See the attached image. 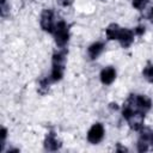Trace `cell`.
<instances>
[{
    "label": "cell",
    "instance_id": "obj_13",
    "mask_svg": "<svg viewBox=\"0 0 153 153\" xmlns=\"http://www.w3.org/2000/svg\"><path fill=\"white\" fill-rule=\"evenodd\" d=\"M1 151H4V146H5V140H6V135H7V129L6 128H1Z\"/></svg>",
    "mask_w": 153,
    "mask_h": 153
},
{
    "label": "cell",
    "instance_id": "obj_16",
    "mask_svg": "<svg viewBox=\"0 0 153 153\" xmlns=\"http://www.w3.org/2000/svg\"><path fill=\"white\" fill-rule=\"evenodd\" d=\"M149 16H151V18H152V20H153V7L151 8V14H149Z\"/></svg>",
    "mask_w": 153,
    "mask_h": 153
},
{
    "label": "cell",
    "instance_id": "obj_15",
    "mask_svg": "<svg viewBox=\"0 0 153 153\" xmlns=\"http://www.w3.org/2000/svg\"><path fill=\"white\" fill-rule=\"evenodd\" d=\"M59 1H60V4L63 5V6H67V5H69V4L72 2V0H59Z\"/></svg>",
    "mask_w": 153,
    "mask_h": 153
},
{
    "label": "cell",
    "instance_id": "obj_14",
    "mask_svg": "<svg viewBox=\"0 0 153 153\" xmlns=\"http://www.w3.org/2000/svg\"><path fill=\"white\" fill-rule=\"evenodd\" d=\"M143 32H145V26H137L135 29V33H137V35H142Z\"/></svg>",
    "mask_w": 153,
    "mask_h": 153
},
{
    "label": "cell",
    "instance_id": "obj_12",
    "mask_svg": "<svg viewBox=\"0 0 153 153\" xmlns=\"http://www.w3.org/2000/svg\"><path fill=\"white\" fill-rule=\"evenodd\" d=\"M133 6L136 8V10H142L145 8V6L147 5L148 0H133Z\"/></svg>",
    "mask_w": 153,
    "mask_h": 153
},
{
    "label": "cell",
    "instance_id": "obj_7",
    "mask_svg": "<svg viewBox=\"0 0 153 153\" xmlns=\"http://www.w3.org/2000/svg\"><path fill=\"white\" fill-rule=\"evenodd\" d=\"M60 147H61V142L56 139L55 133H54V131H50V133L45 136V140H44V148H45L47 151H57Z\"/></svg>",
    "mask_w": 153,
    "mask_h": 153
},
{
    "label": "cell",
    "instance_id": "obj_6",
    "mask_svg": "<svg viewBox=\"0 0 153 153\" xmlns=\"http://www.w3.org/2000/svg\"><path fill=\"white\" fill-rule=\"evenodd\" d=\"M117 39L120 41V43L123 48H128L134 41V32L129 29L121 27L120 32H118V36H117Z\"/></svg>",
    "mask_w": 153,
    "mask_h": 153
},
{
    "label": "cell",
    "instance_id": "obj_8",
    "mask_svg": "<svg viewBox=\"0 0 153 153\" xmlns=\"http://www.w3.org/2000/svg\"><path fill=\"white\" fill-rule=\"evenodd\" d=\"M116 78V71L114 67H106L100 72V81L104 85H110Z\"/></svg>",
    "mask_w": 153,
    "mask_h": 153
},
{
    "label": "cell",
    "instance_id": "obj_10",
    "mask_svg": "<svg viewBox=\"0 0 153 153\" xmlns=\"http://www.w3.org/2000/svg\"><path fill=\"white\" fill-rule=\"evenodd\" d=\"M120 29H121V27H120L117 24H110V25L106 27V30H105L108 39H117Z\"/></svg>",
    "mask_w": 153,
    "mask_h": 153
},
{
    "label": "cell",
    "instance_id": "obj_2",
    "mask_svg": "<svg viewBox=\"0 0 153 153\" xmlns=\"http://www.w3.org/2000/svg\"><path fill=\"white\" fill-rule=\"evenodd\" d=\"M54 37H55V43L59 47H65L69 39V30H68V25L66 24V22L60 20L54 29Z\"/></svg>",
    "mask_w": 153,
    "mask_h": 153
},
{
    "label": "cell",
    "instance_id": "obj_11",
    "mask_svg": "<svg viewBox=\"0 0 153 153\" xmlns=\"http://www.w3.org/2000/svg\"><path fill=\"white\" fill-rule=\"evenodd\" d=\"M142 75L145 76V79L149 82H153V65H147L143 71H142Z\"/></svg>",
    "mask_w": 153,
    "mask_h": 153
},
{
    "label": "cell",
    "instance_id": "obj_4",
    "mask_svg": "<svg viewBox=\"0 0 153 153\" xmlns=\"http://www.w3.org/2000/svg\"><path fill=\"white\" fill-rule=\"evenodd\" d=\"M103 137H104V127H103V124H100V123L93 124L90 128L88 133H87V140H88V142L96 145V143L100 142L103 140Z\"/></svg>",
    "mask_w": 153,
    "mask_h": 153
},
{
    "label": "cell",
    "instance_id": "obj_1",
    "mask_svg": "<svg viewBox=\"0 0 153 153\" xmlns=\"http://www.w3.org/2000/svg\"><path fill=\"white\" fill-rule=\"evenodd\" d=\"M66 55H67V50H60L54 53L53 55V61H51V73H50V81H59L62 79L63 76V72H65V65H66Z\"/></svg>",
    "mask_w": 153,
    "mask_h": 153
},
{
    "label": "cell",
    "instance_id": "obj_17",
    "mask_svg": "<svg viewBox=\"0 0 153 153\" xmlns=\"http://www.w3.org/2000/svg\"><path fill=\"white\" fill-rule=\"evenodd\" d=\"M5 2H6V0H1V5H4Z\"/></svg>",
    "mask_w": 153,
    "mask_h": 153
},
{
    "label": "cell",
    "instance_id": "obj_3",
    "mask_svg": "<svg viewBox=\"0 0 153 153\" xmlns=\"http://www.w3.org/2000/svg\"><path fill=\"white\" fill-rule=\"evenodd\" d=\"M41 26L44 31L53 33L54 29H55V24H54V12L50 8H45L43 10L42 14H41Z\"/></svg>",
    "mask_w": 153,
    "mask_h": 153
},
{
    "label": "cell",
    "instance_id": "obj_5",
    "mask_svg": "<svg viewBox=\"0 0 153 153\" xmlns=\"http://www.w3.org/2000/svg\"><path fill=\"white\" fill-rule=\"evenodd\" d=\"M149 146H153V131L148 129H143L137 142V151L146 152L149 149Z\"/></svg>",
    "mask_w": 153,
    "mask_h": 153
},
{
    "label": "cell",
    "instance_id": "obj_9",
    "mask_svg": "<svg viewBox=\"0 0 153 153\" xmlns=\"http://www.w3.org/2000/svg\"><path fill=\"white\" fill-rule=\"evenodd\" d=\"M103 49H104V43H102V42H96V43L91 44V45L88 47V49H87L90 59H91V60L97 59V57L100 55V53L103 51Z\"/></svg>",
    "mask_w": 153,
    "mask_h": 153
}]
</instances>
